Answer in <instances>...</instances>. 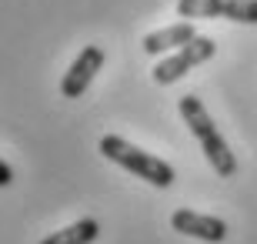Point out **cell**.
Here are the masks:
<instances>
[{"label": "cell", "instance_id": "8", "mask_svg": "<svg viewBox=\"0 0 257 244\" xmlns=\"http://www.w3.org/2000/svg\"><path fill=\"white\" fill-rule=\"evenodd\" d=\"M97 234H100V224H97L94 217H80V221H74L64 231L47 234L40 244H90V241H97Z\"/></svg>", "mask_w": 257, "mask_h": 244}, {"label": "cell", "instance_id": "4", "mask_svg": "<svg viewBox=\"0 0 257 244\" xmlns=\"http://www.w3.org/2000/svg\"><path fill=\"white\" fill-rule=\"evenodd\" d=\"M217 54V44L210 37H194L191 44H184L181 50H174L171 57H164L161 64L154 67V80L157 84H174V80H181L187 70H194L197 64H204V60H210V57Z\"/></svg>", "mask_w": 257, "mask_h": 244}, {"label": "cell", "instance_id": "1", "mask_svg": "<svg viewBox=\"0 0 257 244\" xmlns=\"http://www.w3.org/2000/svg\"><path fill=\"white\" fill-rule=\"evenodd\" d=\"M177 111H181L184 124H187V131L197 137L200 150H204V157L210 160V168L217 171L220 178H234V174H237V157H234V150L227 147V141L220 137V131L214 127L207 107H204V104H200L194 94H184L181 101H177Z\"/></svg>", "mask_w": 257, "mask_h": 244}, {"label": "cell", "instance_id": "6", "mask_svg": "<svg viewBox=\"0 0 257 244\" xmlns=\"http://www.w3.org/2000/svg\"><path fill=\"white\" fill-rule=\"evenodd\" d=\"M171 227L181 231L187 237H197V241H210V244H220L227 237V224L214 214H197L191 207H177L171 214Z\"/></svg>", "mask_w": 257, "mask_h": 244}, {"label": "cell", "instance_id": "3", "mask_svg": "<svg viewBox=\"0 0 257 244\" xmlns=\"http://www.w3.org/2000/svg\"><path fill=\"white\" fill-rule=\"evenodd\" d=\"M177 14L184 20H237L257 24V0H177Z\"/></svg>", "mask_w": 257, "mask_h": 244}, {"label": "cell", "instance_id": "9", "mask_svg": "<svg viewBox=\"0 0 257 244\" xmlns=\"http://www.w3.org/2000/svg\"><path fill=\"white\" fill-rule=\"evenodd\" d=\"M10 184H14V171L7 160H0V188H10Z\"/></svg>", "mask_w": 257, "mask_h": 244}, {"label": "cell", "instance_id": "5", "mask_svg": "<svg viewBox=\"0 0 257 244\" xmlns=\"http://www.w3.org/2000/svg\"><path fill=\"white\" fill-rule=\"evenodd\" d=\"M107 54L104 47H97V44H87L80 54H77V60L70 64V70L64 74V80H60V94L64 97H80L90 87V80L97 77V70L104 67Z\"/></svg>", "mask_w": 257, "mask_h": 244}, {"label": "cell", "instance_id": "2", "mask_svg": "<svg viewBox=\"0 0 257 244\" xmlns=\"http://www.w3.org/2000/svg\"><path fill=\"white\" fill-rule=\"evenodd\" d=\"M100 154H104L107 160L120 164L124 171H131L134 178L154 184V188H171L174 184V168L167 164V160L154 157V154H147V150H141V147H134L131 141L117 137V134L100 137Z\"/></svg>", "mask_w": 257, "mask_h": 244}, {"label": "cell", "instance_id": "7", "mask_svg": "<svg viewBox=\"0 0 257 244\" xmlns=\"http://www.w3.org/2000/svg\"><path fill=\"white\" fill-rule=\"evenodd\" d=\"M197 37V30H194L191 20H181V24H171V27L164 30H154V34H147L144 37V54H167V50H181L184 44H191V40Z\"/></svg>", "mask_w": 257, "mask_h": 244}]
</instances>
